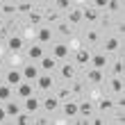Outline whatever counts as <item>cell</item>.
I'll return each instance as SVG.
<instances>
[{"instance_id":"obj_1","label":"cell","mask_w":125,"mask_h":125,"mask_svg":"<svg viewBox=\"0 0 125 125\" xmlns=\"http://www.w3.org/2000/svg\"><path fill=\"white\" fill-rule=\"evenodd\" d=\"M89 62H91V48H86V46L77 48V50H75V57H73L75 68H86V66H89Z\"/></svg>"},{"instance_id":"obj_2","label":"cell","mask_w":125,"mask_h":125,"mask_svg":"<svg viewBox=\"0 0 125 125\" xmlns=\"http://www.w3.org/2000/svg\"><path fill=\"white\" fill-rule=\"evenodd\" d=\"M34 86H36V91H50V89L55 86V77H52V73L41 71V73H39V77L34 80Z\"/></svg>"},{"instance_id":"obj_3","label":"cell","mask_w":125,"mask_h":125,"mask_svg":"<svg viewBox=\"0 0 125 125\" xmlns=\"http://www.w3.org/2000/svg\"><path fill=\"white\" fill-rule=\"evenodd\" d=\"M39 64L36 62H30L27 59V64H23L21 66V75H23V80H27V82H34L36 77H39Z\"/></svg>"},{"instance_id":"obj_4","label":"cell","mask_w":125,"mask_h":125,"mask_svg":"<svg viewBox=\"0 0 125 125\" xmlns=\"http://www.w3.org/2000/svg\"><path fill=\"white\" fill-rule=\"evenodd\" d=\"M59 112H62V116L64 118H75L77 116V98H71V100H64L62 105H59Z\"/></svg>"},{"instance_id":"obj_5","label":"cell","mask_w":125,"mask_h":125,"mask_svg":"<svg viewBox=\"0 0 125 125\" xmlns=\"http://www.w3.org/2000/svg\"><path fill=\"white\" fill-rule=\"evenodd\" d=\"M59 105H62V100L57 98V95H46V98H41V109H43L46 114L59 112Z\"/></svg>"},{"instance_id":"obj_6","label":"cell","mask_w":125,"mask_h":125,"mask_svg":"<svg viewBox=\"0 0 125 125\" xmlns=\"http://www.w3.org/2000/svg\"><path fill=\"white\" fill-rule=\"evenodd\" d=\"M57 68H59V77L64 80V82H71V80H73V77L77 75V68H75V64H73V62L59 64V66H57Z\"/></svg>"},{"instance_id":"obj_7","label":"cell","mask_w":125,"mask_h":125,"mask_svg":"<svg viewBox=\"0 0 125 125\" xmlns=\"http://www.w3.org/2000/svg\"><path fill=\"white\" fill-rule=\"evenodd\" d=\"M34 34H36V41H39V43H43V46H46V43H52V41H55V34H52V30H50L48 25H39Z\"/></svg>"},{"instance_id":"obj_8","label":"cell","mask_w":125,"mask_h":125,"mask_svg":"<svg viewBox=\"0 0 125 125\" xmlns=\"http://www.w3.org/2000/svg\"><path fill=\"white\" fill-rule=\"evenodd\" d=\"M2 80L9 86H14V89H16V86L23 82V75H21V68H9V71H5V75H2Z\"/></svg>"},{"instance_id":"obj_9","label":"cell","mask_w":125,"mask_h":125,"mask_svg":"<svg viewBox=\"0 0 125 125\" xmlns=\"http://www.w3.org/2000/svg\"><path fill=\"white\" fill-rule=\"evenodd\" d=\"M121 43H123V36H109V39H105V46H102V52L107 55H114L121 50Z\"/></svg>"},{"instance_id":"obj_10","label":"cell","mask_w":125,"mask_h":125,"mask_svg":"<svg viewBox=\"0 0 125 125\" xmlns=\"http://www.w3.org/2000/svg\"><path fill=\"white\" fill-rule=\"evenodd\" d=\"M68 52H71V50H68V46H66V43H62V41H52V52H50V55H52L57 62H64L66 57H68Z\"/></svg>"},{"instance_id":"obj_11","label":"cell","mask_w":125,"mask_h":125,"mask_svg":"<svg viewBox=\"0 0 125 125\" xmlns=\"http://www.w3.org/2000/svg\"><path fill=\"white\" fill-rule=\"evenodd\" d=\"M23 107H25V112H30V114H36L41 109V98L36 93L32 95H27V98H23Z\"/></svg>"},{"instance_id":"obj_12","label":"cell","mask_w":125,"mask_h":125,"mask_svg":"<svg viewBox=\"0 0 125 125\" xmlns=\"http://www.w3.org/2000/svg\"><path fill=\"white\" fill-rule=\"evenodd\" d=\"M89 66H93V68H107L109 66V55L107 52H91Z\"/></svg>"},{"instance_id":"obj_13","label":"cell","mask_w":125,"mask_h":125,"mask_svg":"<svg viewBox=\"0 0 125 125\" xmlns=\"http://www.w3.org/2000/svg\"><path fill=\"white\" fill-rule=\"evenodd\" d=\"M43 55H46V48H43V43H39V41H34L32 46L27 48V59L30 62H39Z\"/></svg>"},{"instance_id":"obj_14","label":"cell","mask_w":125,"mask_h":125,"mask_svg":"<svg viewBox=\"0 0 125 125\" xmlns=\"http://www.w3.org/2000/svg\"><path fill=\"white\" fill-rule=\"evenodd\" d=\"M66 23L75 27L77 23H82V7H75L73 5L71 9H66Z\"/></svg>"},{"instance_id":"obj_15","label":"cell","mask_w":125,"mask_h":125,"mask_svg":"<svg viewBox=\"0 0 125 125\" xmlns=\"http://www.w3.org/2000/svg\"><path fill=\"white\" fill-rule=\"evenodd\" d=\"M86 82L98 86L105 82V75H102V68H93V66H89V71H86Z\"/></svg>"},{"instance_id":"obj_16","label":"cell","mask_w":125,"mask_h":125,"mask_svg":"<svg viewBox=\"0 0 125 125\" xmlns=\"http://www.w3.org/2000/svg\"><path fill=\"white\" fill-rule=\"evenodd\" d=\"M36 64H39V68H41V71H46V73H52V71H57V66H59L52 55H43Z\"/></svg>"},{"instance_id":"obj_17","label":"cell","mask_w":125,"mask_h":125,"mask_svg":"<svg viewBox=\"0 0 125 125\" xmlns=\"http://www.w3.org/2000/svg\"><path fill=\"white\" fill-rule=\"evenodd\" d=\"M34 91H36L34 82H27V80H23V82L16 86V95H18V100H23V98H27V95H32Z\"/></svg>"},{"instance_id":"obj_18","label":"cell","mask_w":125,"mask_h":125,"mask_svg":"<svg viewBox=\"0 0 125 125\" xmlns=\"http://www.w3.org/2000/svg\"><path fill=\"white\" fill-rule=\"evenodd\" d=\"M7 43V50H9V52H21V50H23V39H21V34H9V39L5 41Z\"/></svg>"},{"instance_id":"obj_19","label":"cell","mask_w":125,"mask_h":125,"mask_svg":"<svg viewBox=\"0 0 125 125\" xmlns=\"http://www.w3.org/2000/svg\"><path fill=\"white\" fill-rule=\"evenodd\" d=\"M98 18H100V9H95L93 5L82 7V21H86V23H98Z\"/></svg>"},{"instance_id":"obj_20","label":"cell","mask_w":125,"mask_h":125,"mask_svg":"<svg viewBox=\"0 0 125 125\" xmlns=\"http://www.w3.org/2000/svg\"><path fill=\"white\" fill-rule=\"evenodd\" d=\"M43 23V11L39 9V7H34V9L27 14V25H32V27H39Z\"/></svg>"},{"instance_id":"obj_21","label":"cell","mask_w":125,"mask_h":125,"mask_svg":"<svg viewBox=\"0 0 125 125\" xmlns=\"http://www.w3.org/2000/svg\"><path fill=\"white\" fill-rule=\"evenodd\" d=\"M77 116H84V118H89V116H93V102H91V100L77 102Z\"/></svg>"},{"instance_id":"obj_22","label":"cell","mask_w":125,"mask_h":125,"mask_svg":"<svg viewBox=\"0 0 125 125\" xmlns=\"http://www.w3.org/2000/svg\"><path fill=\"white\" fill-rule=\"evenodd\" d=\"M109 93H123V89H125V84H123V77H118V75H114V77H109Z\"/></svg>"},{"instance_id":"obj_23","label":"cell","mask_w":125,"mask_h":125,"mask_svg":"<svg viewBox=\"0 0 125 125\" xmlns=\"http://www.w3.org/2000/svg\"><path fill=\"white\" fill-rule=\"evenodd\" d=\"M95 107H98V112H100V114H107V112H112V109H114V100H112V98H105V95H102V98H98Z\"/></svg>"},{"instance_id":"obj_24","label":"cell","mask_w":125,"mask_h":125,"mask_svg":"<svg viewBox=\"0 0 125 125\" xmlns=\"http://www.w3.org/2000/svg\"><path fill=\"white\" fill-rule=\"evenodd\" d=\"M14 123H16V125H30V123H34V114H30V112H18L16 116H14Z\"/></svg>"},{"instance_id":"obj_25","label":"cell","mask_w":125,"mask_h":125,"mask_svg":"<svg viewBox=\"0 0 125 125\" xmlns=\"http://www.w3.org/2000/svg\"><path fill=\"white\" fill-rule=\"evenodd\" d=\"M2 105H5V112H7V116H11V118H14V116H16L18 112H21V105H18V100H5L2 102Z\"/></svg>"},{"instance_id":"obj_26","label":"cell","mask_w":125,"mask_h":125,"mask_svg":"<svg viewBox=\"0 0 125 125\" xmlns=\"http://www.w3.org/2000/svg\"><path fill=\"white\" fill-rule=\"evenodd\" d=\"M84 41H86V48H93L95 43L100 41V32L98 30H86L84 32Z\"/></svg>"},{"instance_id":"obj_27","label":"cell","mask_w":125,"mask_h":125,"mask_svg":"<svg viewBox=\"0 0 125 125\" xmlns=\"http://www.w3.org/2000/svg\"><path fill=\"white\" fill-rule=\"evenodd\" d=\"M59 14H62V11L57 9V7H52V9H48L46 14H43V21H46L48 25H52V23H59V18H62Z\"/></svg>"},{"instance_id":"obj_28","label":"cell","mask_w":125,"mask_h":125,"mask_svg":"<svg viewBox=\"0 0 125 125\" xmlns=\"http://www.w3.org/2000/svg\"><path fill=\"white\" fill-rule=\"evenodd\" d=\"M34 7H36L34 2H30V0H23V2L16 5V14H18V16H27V14H30Z\"/></svg>"},{"instance_id":"obj_29","label":"cell","mask_w":125,"mask_h":125,"mask_svg":"<svg viewBox=\"0 0 125 125\" xmlns=\"http://www.w3.org/2000/svg\"><path fill=\"white\" fill-rule=\"evenodd\" d=\"M71 91H73V98H80V95L84 93V82H80L77 75L71 80Z\"/></svg>"},{"instance_id":"obj_30","label":"cell","mask_w":125,"mask_h":125,"mask_svg":"<svg viewBox=\"0 0 125 125\" xmlns=\"http://www.w3.org/2000/svg\"><path fill=\"white\" fill-rule=\"evenodd\" d=\"M121 9H123V2L121 0H107V7H105V11L107 14H121Z\"/></svg>"},{"instance_id":"obj_31","label":"cell","mask_w":125,"mask_h":125,"mask_svg":"<svg viewBox=\"0 0 125 125\" xmlns=\"http://www.w3.org/2000/svg\"><path fill=\"white\" fill-rule=\"evenodd\" d=\"M57 34H62V36H66V39H68V36L75 34V32H73V25H68L66 21H59V23H57Z\"/></svg>"},{"instance_id":"obj_32","label":"cell","mask_w":125,"mask_h":125,"mask_svg":"<svg viewBox=\"0 0 125 125\" xmlns=\"http://www.w3.org/2000/svg\"><path fill=\"white\" fill-rule=\"evenodd\" d=\"M11 95H14V86H9L7 82H2V84H0V102L9 100Z\"/></svg>"},{"instance_id":"obj_33","label":"cell","mask_w":125,"mask_h":125,"mask_svg":"<svg viewBox=\"0 0 125 125\" xmlns=\"http://www.w3.org/2000/svg\"><path fill=\"white\" fill-rule=\"evenodd\" d=\"M66 46H68V50H71V52H75V50H77V48H82L84 43L80 41L75 34H71V36H68V41H66Z\"/></svg>"},{"instance_id":"obj_34","label":"cell","mask_w":125,"mask_h":125,"mask_svg":"<svg viewBox=\"0 0 125 125\" xmlns=\"http://www.w3.org/2000/svg\"><path fill=\"white\" fill-rule=\"evenodd\" d=\"M0 11H2V16H14V14H16V5L2 2V5H0Z\"/></svg>"},{"instance_id":"obj_35","label":"cell","mask_w":125,"mask_h":125,"mask_svg":"<svg viewBox=\"0 0 125 125\" xmlns=\"http://www.w3.org/2000/svg\"><path fill=\"white\" fill-rule=\"evenodd\" d=\"M52 5L59 11H66V9H71V7H73V0H52Z\"/></svg>"},{"instance_id":"obj_36","label":"cell","mask_w":125,"mask_h":125,"mask_svg":"<svg viewBox=\"0 0 125 125\" xmlns=\"http://www.w3.org/2000/svg\"><path fill=\"white\" fill-rule=\"evenodd\" d=\"M55 95L64 102V100H71V98H73V91H71V86H68V89H57V93H55Z\"/></svg>"},{"instance_id":"obj_37","label":"cell","mask_w":125,"mask_h":125,"mask_svg":"<svg viewBox=\"0 0 125 125\" xmlns=\"http://www.w3.org/2000/svg\"><path fill=\"white\" fill-rule=\"evenodd\" d=\"M112 71H114V75L123 77V71H125V66H123V59H116V62H114V66H112Z\"/></svg>"},{"instance_id":"obj_38","label":"cell","mask_w":125,"mask_h":125,"mask_svg":"<svg viewBox=\"0 0 125 125\" xmlns=\"http://www.w3.org/2000/svg\"><path fill=\"white\" fill-rule=\"evenodd\" d=\"M7 39H9V27L5 23H0V41H7Z\"/></svg>"},{"instance_id":"obj_39","label":"cell","mask_w":125,"mask_h":125,"mask_svg":"<svg viewBox=\"0 0 125 125\" xmlns=\"http://www.w3.org/2000/svg\"><path fill=\"white\" fill-rule=\"evenodd\" d=\"M34 123L36 125H48V123H52V118H48V116H34Z\"/></svg>"},{"instance_id":"obj_40","label":"cell","mask_w":125,"mask_h":125,"mask_svg":"<svg viewBox=\"0 0 125 125\" xmlns=\"http://www.w3.org/2000/svg\"><path fill=\"white\" fill-rule=\"evenodd\" d=\"M91 5L95 7V9H100V11H105V7H107V0H91Z\"/></svg>"},{"instance_id":"obj_41","label":"cell","mask_w":125,"mask_h":125,"mask_svg":"<svg viewBox=\"0 0 125 125\" xmlns=\"http://www.w3.org/2000/svg\"><path fill=\"white\" fill-rule=\"evenodd\" d=\"M109 16H112V14H105V16H102V18H98L102 27H109V25H112V18H109Z\"/></svg>"},{"instance_id":"obj_42","label":"cell","mask_w":125,"mask_h":125,"mask_svg":"<svg viewBox=\"0 0 125 125\" xmlns=\"http://www.w3.org/2000/svg\"><path fill=\"white\" fill-rule=\"evenodd\" d=\"M7 118H9V116H7V112H5V105L0 102V123H5Z\"/></svg>"},{"instance_id":"obj_43","label":"cell","mask_w":125,"mask_h":125,"mask_svg":"<svg viewBox=\"0 0 125 125\" xmlns=\"http://www.w3.org/2000/svg\"><path fill=\"white\" fill-rule=\"evenodd\" d=\"M2 75H5V64L0 62V80H2Z\"/></svg>"},{"instance_id":"obj_44","label":"cell","mask_w":125,"mask_h":125,"mask_svg":"<svg viewBox=\"0 0 125 125\" xmlns=\"http://www.w3.org/2000/svg\"><path fill=\"white\" fill-rule=\"evenodd\" d=\"M0 18H2V11H0Z\"/></svg>"}]
</instances>
